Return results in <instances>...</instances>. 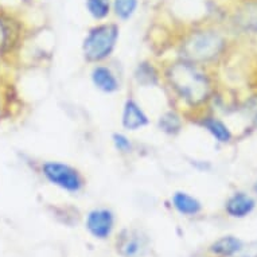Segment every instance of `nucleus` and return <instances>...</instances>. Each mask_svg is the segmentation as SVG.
Masks as SVG:
<instances>
[{"label":"nucleus","instance_id":"20","mask_svg":"<svg viewBox=\"0 0 257 257\" xmlns=\"http://www.w3.org/2000/svg\"><path fill=\"white\" fill-rule=\"evenodd\" d=\"M19 2H22V3H25V5H30V3H33L34 0H19Z\"/></svg>","mask_w":257,"mask_h":257},{"label":"nucleus","instance_id":"3","mask_svg":"<svg viewBox=\"0 0 257 257\" xmlns=\"http://www.w3.org/2000/svg\"><path fill=\"white\" fill-rule=\"evenodd\" d=\"M120 39L117 22H98L89 27L81 43V53L88 63H102L113 55Z\"/></svg>","mask_w":257,"mask_h":257},{"label":"nucleus","instance_id":"11","mask_svg":"<svg viewBox=\"0 0 257 257\" xmlns=\"http://www.w3.org/2000/svg\"><path fill=\"white\" fill-rule=\"evenodd\" d=\"M254 206H256V201L250 195L245 193H236L228 199V202L225 205V210L230 217L244 218L252 213Z\"/></svg>","mask_w":257,"mask_h":257},{"label":"nucleus","instance_id":"2","mask_svg":"<svg viewBox=\"0 0 257 257\" xmlns=\"http://www.w3.org/2000/svg\"><path fill=\"white\" fill-rule=\"evenodd\" d=\"M226 41L213 29H194L182 35L178 42V58L195 65H206L222 54Z\"/></svg>","mask_w":257,"mask_h":257},{"label":"nucleus","instance_id":"14","mask_svg":"<svg viewBox=\"0 0 257 257\" xmlns=\"http://www.w3.org/2000/svg\"><path fill=\"white\" fill-rule=\"evenodd\" d=\"M85 11L96 23L108 21L112 15V0H84Z\"/></svg>","mask_w":257,"mask_h":257},{"label":"nucleus","instance_id":"21","mask_svg":"<svg viewBox=\"0 0 257 257\" xmlns=\"http://www.w3.org/2000/svg\"><path fill=\"white\" fill-rule=\"evenodd\" d=\"M0 116H2V101H0Z\"/></svg>","mask_w":257,"mask_h":257},{"label":"nucleus","instance_id":"17","mask_svg":"<svg viewBox=\"0 0 257 257\" xmlns=\"http://www.w3.org/2000/svg\"><path fill=\"white\" fill-rule=\"evenodd\" d=\"M110 140L116 152L120 155H131L132 152L135 151V144L125 132H113L110 136Z\"/></svg>","mask_w":257,"mask_h":257},{"label":"nucleus","instance_id":"8","mask_svg":"<svg viewBox=\"0 0 257 257\" xmlns=\"http://www.w3.org/2000/svg\"><path fill=\"white\" fill-rule=\"evenodd\" d=\"M147 246V238L136 229H124L117 237L116 249L122 257H136L142 254Z\"/></svg>","mask_w":257,"mask_h":257},{"label":"nucleus","instance_id":"5","mask_svg":"<svg viewBox=\"0 0 257 257\" xmlns=\"http://www.w3.org/2000/svg\"><path fill=\"white\" fill-rule=\"evenodd\" d=\"M116 223L114 213L108 207H94L85 218V228L97 240H105L112 234Z\"/></svg>","mask_w":257,"mask_h":257},{"label":"nucleus","instance_id":"4","mask_svg":"<svg viewBox=\"0 0 257 257\" xmlns=\"http://www.w3.org/2000/svg\"><path fill=\"white\" fill-rule=\"evenodd\" d=\"M39 171L47 183L69 194L80 193L86 185L80 170L62 160H45L41 163Z\"/></svg>","mask_w":257,"mask_h":257},{"label":"nucleus","instance_id":"9","mask_svg":"<svg viewBox=\"0 0 257 257\" xmlns=\"http://www.w3.org/2000/svg\"><path fill=\"white\" fill-rule=\"evenodd\" d=\"M134 81L139 88H156L162 82V69L151 61H142L134 70Z\"/></svg>","mask_w":257,"mask_h":257},{"label":"nucleus","instance_id":"10","mask_svg":"<svg viewBox=\"0 0 257 257\" xmlns=\"http://www.w3.org/2000/svg\"><path fill=\"white\" fill-rule=\"evenodd\" d=\"M170 202H171L174 210L181 215H186V217H193V215L199 214L203 209L201 201L185 190L174 191L171 198H170Z\"/></svg>","mask_w":257,"mask_h":257},{"label":"nucleus","instance_id":"19","mask_svg":"<svg viewBox=\"0 0 257 257\" xmlns=\"http://www.w3.org/2000/svg\"><path fill=\"white\" fill-rule=\"evenodd\" d=\"M237 254L238 257H257V241L249 242L248 245L242 244L240 252Z\"/></svg>","mask_w":257,"mask_h":257},{"label":"nucleus","instance_id":"1","mask_svg":"<svg viewBox=\"0 0 257 257\" xmlns=\"http://www.w3.org/2000/svg\"><path fill=\"white\" fill-rule=\"evenodd\" d=\"M162 80L182 108H198L210 97L209 76L199 65L185 59L177 58L167 63L162 70Z\"/></svg>","mask_w":257,"mask_h":257},{"label":"nucleus","instance_id":"6","mask_svg":"<svg viewBox=\"0 0 257 257\" xmlns=\"http://www.w3.org/2000/svg\"><path fill=\"white\" fill-rule=\"evenodd\" d=\"M120 122H121L124 131L136 132L150 125L151 118L135 97L128 96L122 102Z\"/></svg>","mask_w":257,"mask_h":257},{"label":"nucleus","instance_id":"7","mask_svg":"<svg viewBox=\"0 0 257 257\" xmlns=\"http://www.w3.org/2000/svg\"><path fill=\"white\" fill-rule=\"evenodd\" d=\"M90 82L97 89L98 92L104 94H114L121 89V82L118 78V74L114 72V69L108 63H96L93 65L89 73Z\"/></svg>","mask_w":257,"mask_h":257},{"label":"nucleus","instance_id":"18","mask_svg":"<svg viewBox=\"0 0 257 257\" xmlns=\"http://www.w3.org/2000/svg\"><path fill=\"white\" fill-rule=\"evenodd\" d=\"M238 21L245 29L257 30V5L246 6L244 10H241Z\"/></svg>","mask_w":257,"mask_h":257},{"label":"nucleus","instance_id":"12","mask_svg":"<svg viewBox=\"0 0 257 257\" xmlns=\"http://www.w3.org/2000/svg\"><path fill=\"white\" fill-rule=\"evenodd\" d=\"M156 126L167 136L179 135L183 130V117L178 110L169 109L160 114L156 120Z\"/></svg>","mask_w":257,"mask_h":257},{"label":"nucleus","instance_id":"16","mask_svg":"<svg viewBox=\"0 0 257 257\" xmlns=\"http://www.w3.org/2000/svg\"><path fill=\"white\" fill-rule=\"evenodd\" d=\"M242 242L237 237L226 236L210 245V252L219 257H232L240 252Z\"/></svg>","mask_w":257,"mask_h":257},{"label":"nucleus","instance_id":"22","mask_svg":"<svg viewBox=\"0 0 257 257\" xmlns=\"http://www.w3.org/2000/svg\"><path fill=\"white\" fill-rule=\"evenodd\" d=\"M254 190H256V193H257V182H256V185H254Z\"/></svg>","mask_w":257,"mask_h":257},{"label":"nucleus","instance_id":"15","mask_svg":"<svg viewBox=\"0 0 257 257\" xmlns=\"http://www.w3.org/2000/svg\"><path fill=\"white\" fill-rule=\"evenodd\" d=\"M140 7V0H112V15L118 22H130Z\"/></svg>","mask_w":257,"mask_h":257},{"label":"nucleus","instance_id":"13","mask_svg":"<svg viewBox=\"0 0 257 257\" xmlns=\"http://www.w3.org/2000/svg\"><path fill=\"white\" fill-rule=\"evenodd\" d=\"M199 125L202 126V128H205V131L209 132V134L214 138L215 142H218V143L226 144L232 140V131H230L229 126L226 125L222 120H219L218 117L205 116V117L201 118Z\"/></svg>","mask_w":257,"mask_h":257}]
</instances>
